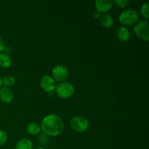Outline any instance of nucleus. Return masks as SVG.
<instances>
[{
	"mask_svg": "<svg viewBox=\"0 0 149 149\" xmlns=\"http://www.w3.org/2000/svg\"><path fill=\"white\" fill-rule=\"evenodd\" d=\"M70 127L73 130L76 132H83L88 129L89 122L83 116H74L70 120Z\"/></svg>",
	"mask_w": 149,
	"mask_h": 149,
	"instance_id": "20e7f679",
	"label": "nucleus"
},
{
	"mask_svg": "<svg viewBox=\"0 0 149 149\" xmlns=\"http://www.w3.org/2000/svg\"><path fill=\"white\" fill-rule=\"evenodd\" d=\"M4 42H3L2 39L0 37V53H1V52H3V50H4Z\"/></svg>",
	"mask_w": 149,
	"mask_h": 149,
	"instance_id": "aec40b11",
	"label": "nucleus"
},
{
	"mask_svg": "<svg viewBox=\"0 0 149 149\" xmlns=\"http://www.w3.org/2000/svg\"><path fill=\"white\" fill-rule=\"evenodd\" d=\"M14 98V94L12 90L9 87L0 88V100L4 103H10Z\"/></svg>",
	"mask_w": 149,
	"mask_h": 149,
	"instance_id": "1a4fd4ad",
	"label": "nucleus"
},
{
	"mask_svg": "<svg viewBox=\"0 0 149 149\" xmlns=\"http://www.w3.org/2000/svg\"><path fill=\"white\" fill-rule=\"evenodd\" d=\"M10 149H15V148H10Z\"/></svg>",
	"mask_w": 149,
	"mask_h": 149,
	"instance_id": "b1692460",
	"label": "nucleus"
},
{
	"mask_svg": "<svg viewBox=\"0 0 149 149\" xmlns=\"http://www.w3.org/2000/svg\"><path fill=\"white\" fill-rule=\"evenodd\" d=\"M15 149H33V143L28 138H23L16 143Z\"/></svg>",
	"mask_w": 149,
	"mask_h": 149,
	"instance_id": "f8f14e48",
	"label": "nucleus"
},
{
	"mask_svg": "<svg viewBox=\"0 0 149 149\" xmlns=\"http://www.w3.org/2000/svg\"><path fill=\"white\" fill-rule=\"evenodd\" d=\"M36 149H45V148H42V147H40V148H36Z\"/></svg>",
	"mask_w": 149,
	"mask_h": 149,
	"instance_id": "5701e85b",
	"label": "nucleus"
},
{
	"mask_svg": "<svg viewBox=\"0 0 149 149\" xmlns=\"http://www.w3.org/2000/svg\"><path fill=\"white\" fill-rule=\"evenodd\" d=\"M114 4H116L118 7H125L129 4V1L128 0H115L113 1Z\"/></svg>",
	"mask_w": 149,
	"mask_h": 149,
	"instance_id": "a211bd4d",
	"label": "nucleus"
},
{
	"mask_svg": "<svg viewBox=\"0 0 149 149\" xmlns=\"http://www.w3.org/2000/svg\"><path fill=\"white\" fill-rule=\"evenodd\" d=\"M113 1L111 0H96L95 1L97 12L99 13H106L111 10L113 6Z\"/></svg>",
	"mask_w": 149,
	"mask_h": 149,
	"instance_id": "6e6552de",
	"label": "nucleus"
},
{
	"mask_svg": "<svg viewBox=\"0 0 149 149\" xmlns=\"http://www.w3.org/2000/svg\"><path fill=\"white\" fill-rule=\"evenodd\" d=\"M119 20L124 26H132L138 22V14L134 10H127L119 15Z\"/></svg>",
	"mask_w": 149,
	"mask_h": 149,
	"instance_id": "7ed1b4c3",
	"label": "nucleus"
},
{
	"mask_svg": "<svg viewBox=\"0 0 149 149\" xmlns=\"http://www.w3.org/2000/svg\"><path fill=\"white\" fill-rule=\"evenodd\" d=\"M56 94L58 97L63 99L69 98L74 95L75 93V88L74 85L68 81L61 82L56 87Z\"/></svg>",
	"mask_w": 149,
	"mask_h": 149,
	"instance_id": "f03ea898",
	"label": "nucleus"
},
{
	"mask_svg": "<svg viewBox=\"0 0 149 149\" xmlns=\"http://www.w3.org/2000/svg\"><path fill=\"white\" fill-rule=\"evenodd\" d=\"M94 17H95V18H98V17H100V13H99L98 12H95L94 13Z\"/></svg>",
	"mask_w": 149,
	"mask_h": 149,
	"instance_id": "412c9836",
	"label": "nucleus"
},
{
	"mask_svg": "<svg viewBox=\"0 0 149 149\" xmlns=\"http://www.w3.org/2000/svg\"><path fill=\"white\" fill-rule=\"evenodd\" d=\"M1 85H2V80H1V78L0 77V88L1 87Z\"/></svg>",
	"mask_w": 149,
	"mask_h": 149,
	"instance_id": "4be33fe9",
	"label": "nucleus"
},
{
	"mask_svg": "<svg viewBox=\"0 0 149 149\" xmlns=\"http://www.w3.org/2000/svg\"><path fill=\"white\" fill-rule=\"evenodd\" d=\"M41 87L42 90L47 93H51L56 88V83L54 79L49 75H45L42 77L41 79Z\"/></svg>",
	"mask_w": 149,
	"mask_h": 149,
	"instance_id": "0eeeda50",
	"label": "nucleus"
},
{
	"mask_svg": "<svg viewBox=\"0 0 149 149\" xmlns=\"http://www.w3.org/2000/svg\"><path fill=\"white\" fill-rule=\"evenodd\" d=\"M2 80V84H4L6 87H9L13 86L15 83V79L13 76H5L3 79H1Z\"/></svg>",
	"mask_w": 149,
	"mask_h": 149,
	"instance_id": "2eb2a0df",
	"label": "nucleus"
},
{
	"mask_svg": "<svg viewBox=\"0 0 149 149\" xmlns=\"http://www.w3.org/2000/svg\"><path fill=\"white\" fill-rule=\"evenodd\" d=\"M41 127L36 122H31L26 127V131L29 135H36L41 132Z\"/></svg>",
	"mask_w": 149,
	"mask_h": 149,
	"instance_id": "ddd939ff",
	"label": "nucleus"
},
{
	"mask_svg": "<svg viewBox=\"0 0 149 149\" xmlns=\"http://www.w3.org/2000/svg\"><path fill=\"white\" fill-rule=\"evenodd\" d=\"M100 24L105 28H111L113 24V18L109 13H104L100 17Z\"/></svg>",
	"mask_w": 149,
	"mask_h": 149,
	"instance_id": "9b49d317",
	"label": "nucleus"
},
{
	"mask_svg": "<svg viewBox=\"0 0 149 149\" xmlns=\"http://www.w3.org/2000/svg\"><path fill=\"white\" fill-rule=\"evenodd\" d=\"M116 35L118 39L122 42H127L130 39V33L125 26L119 27L116 31Z\"/></svg>",
	"mask_w": 149,
	"mask_h": 149,
	"instance_id": "9d476101",
	"label": "nucleus"
},
{
	"mask_svg": "<svg viewBox=\"0 0 149 149\" xmlns=\"http://www.w3.org/2000/svg\"><path fill=\"white\" fill-rule=\"evenodd\" d=\"M52 78L55 81L63 82L68 78V71L66 67L64 65H57L52 69Z\"/></svg>",
	"mask_w": 149,
	"mask_h": 149,
	"instance_id": "423d86ee",
	"label": "nucleus"
},
{
	"mask_svg": "<svg viewBox=\"0 0 149 149\" xmlns=\"http://www.w3.org/2000/svg\"><path fill=\"white\" fill-rule=\"evenodd\" d=\"M7 141V134L5 131L0 130V146L6 143Z\"/></svg>",
	"mask_w": 149,
	"mask_h": 149,
	"instance_id": "f3484780",
	"label": "nucleus"
},
{
	"mask_svg": "<svg viewBox=\"0 0 149 149\" xmlns=\"http://www.w3.org/2000/svg\"><path fill=\"white\" fill-rule=\"evenodd\" d=\"M40 127L41 130L46 135L58 136L63 131L64 124L58 115L49 114L42 119Z\"/></svg>",
	"mask_w": 149,
	"mask_h": 149,
	"instance_id": "f257e3e1",
	"label": "nucleus"
},
{
	"mask_svg": "<svg viewBox=\"0 0 149 149\" xmlns=\"http://www.w3.org/2000/svg\"><path fill=\"white\" fill-rule=\"evenodd\" d=\"M12 60L10 57L6 53H0V66L7 68L11 66Z\"/></svg>",
	"mask_w": 149,
	"mask_h": 149,
	"instance_id": "4468645a",
	"label": "nucleus"
},
{
	"mask_svg": "<svg viewBox=\"0 0 149 149\" xmlns=\"http://www.w3.org/2000/svg\"><path fill=\"white\" fill-rule=\"evenodd\" d=\"M38 141L42 144H46L48 141V138L45 134H42L38 137Z\"/></svg>",
	"mask_w": 149,
	"mask_h": 149,
	"instance_id": "6ab92c4d",
	"label": "nucleus"
},
{
	"mask_svg": "<svg viewBox=\"0 0 149 149\" xmlns=\"http://www.w3.org/2000/svg\"><path fill=\"white\" fill-rule=\"evenodd\" d=\"M135 35L144 41L149 39V23L147 20H141L136 23L134 27Z\"/></svg>",
	"mask_w": 149,
	"mask_h": 149,
	"instance_id": "39448f33",
	"label": "nucleus"
},
{
	"mask_svg": "<svg viewBox=\"0 0 149 149\" xmlns=\"http://www.w3.org/2000/svg\"><path fill=\"white\" fill-rule=\"evenodd\" d=\"M149 3L146 2L145 4H143L141 7V15L145 17L146 19H148L149 17Z\"/></svg>",
	"mask_w": 149,
	"mask_h": 149,
	"instance_id": "dca6fc26",
	"label": "nucleus"
}]
</instances>
